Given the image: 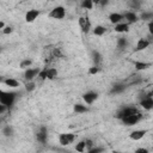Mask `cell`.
<instances>
[{"label": "cell", "instance_id": "obj_1", "mask_svg": "<svg viewBox=\"0 0 153 153\" xmlns=\"http://www.w3.org/2000/svg\"><path fill=\"white\" fill-rule=\"evenodd\" d=\"M17 93L12 91H5L0 90V104L4 105L6 109H11L16 102Z\"/></svg>", "mask_w": 153, "mask_h": 153}, {"label": "cell", "instance_id": "obj_2", "mask_svg": "<svg viewBox=\"0 0 153 153\" xmlns=\"http://www.w3.org/2000/svg\"><path fill=\"white\" fill-rule=\"evenodd\" d=\"M56 75H57V71L54 67H45L44 69L39 71V73H38V76L41 80H44V79L53 80Z\"/></svg>", "mask_w": 153, "mask_h": 153}, {"label": "cell", "instance_id": "obj_3", "mask_svg": "<svg viewBox=\"0 0 153 153\" xmlns=\"http://www.w3.org/2000/svg\"><path fill=\"white\" fill-rule=\"evenodd\" d=\"M141 118H142V115H141L140 112H137V114H134V115L127 116V117L122 118L121 121H122V123H123L124 126L130 127V126H135L136 123H139V122L141 121Z\"/></svg>", "mask_w": 153, "mask_h": 153}, {"label": "cell", "instance_id": "obj_4", "mask_svg": "<svg viewBox=\"0 0 153 153\" xmlns=\"http://www.w3.org/2000/svg\"><path fill=\"white\" fill-rule=\"evenodd\" d=\"M75 140V134L73 133H61L59 135V142L61 146H68Z\"/></svg>", "mask_w": 153, "mask_h": 153}, {"label": "cell", "instance_id": "obj_5", "mask_svg": "<svg viewBox=\"0 0 153 153\" xmlns=\"http://www.w3.org/2000/svg\"><path fill=\"white\" fill-rule=\"evenodd\" d=\"M137 112H140V111L135 106H124L117 112V117L120 120H122L127 116H130V115H134V114H137Z\"/></svg>", "mask_w": 153, "mask_h": 153}, {"label": "cell", "instance_id": "obj_6", "mask_svg": "<svg viewBox=\"0 0 153 153\" xmlns=\"http://www.w3.org/2000/svg\"><path fill=\"white\" fill-rule=\"evenodd\" d=\"M66 16V10L63 6H56L49 12V17L54 19H63Z\"/></svg>", "mask_w": 153, "mask_h": 153}, {"label": "cell", "instance_id": "obj_7", "mask_svg": "<svg viewBox=\"0 0 153 153\" xmlns=\"http://www.w3.org/2000/svg\"><path fill=\"white\" fill-rule=\"evenodd\" d=\"M78 24L84 33H88L91 31V22L88 19V17H80L78 19Z\"/></svg>", "mask_w": 153, "mask_h": 153}, {"label": "cell", "instance_id": "obj_8", "mask_svg": "<svg viewBox=\"0 0 153 153\" xmlns=\"http://www.w3.org/2000/svg\"><path fill=\"white\" fill-rule=\"evenodd\" d=\"M122 14H123V19H126V23L129 24V25L134 24V23H136L139 20V17L134 11H127V12H124Z\"/></svg>", "mask_w": 153, "mask_h": 153}, {"label": "cell", "instance_id": "obj_9", "mask_svg": "<svg viewBox=\"0 0 153 153\" xmlns=\"http://www.w3.org/2000/svg\"><path fill=\"white\" fill-rule=\"evenodd\" d=\"M39 71L41 69H38V68H27V69H25V72H24V78H25V80L26 81H33V79L38 75V73H39Z\"/></svg>", "mask_w": 153, "mask_h": 153}, {"label": "cell", "instance_id": "obj_10", "mask_svg": "<svg viewBox=\"0 0 153 153\" xmlns=\"http://www.w3.org/2000/svg\"><path fill=\"white\" fill-rule=\"evenodd\" d=\"M97 98H98V93L94 92V91H88V92H86V93L82 94L84 102H85L86 104H88V105H91L93 102H96Z\"/></svg>", "mask_w": 153, "mask_h": 153}, {"label": "cell", "instance_id": "obj_11", "mask_svg": "<svg viewBox=\"0 0 153 153\" xmlns=\"http://www.w3.org/2000/svg\"><path fill=\"white\" fill-rule=\"evenodd\" d=\"M39 14H41V12H39L38 10H35V8L29 10V11L25 13V22H26V23H32V22H35V20L38 18Z\"/></svg>", "mask_w": 153, "mask_h": 153}, {"label": "cell", "instance_id": "obj_12", "mask_svg": "<svg viewBox=\"0 0 153 153\" xmlns=\"http://www.w3.org/2000/svg\"><path fill=\"white\" fill-rule=\"evenodd\" d=\"M140 105H141L145 110H151V109L153 108V98H152L151 93L147 94V96H145V97L140 100Z\"/></svg>", "mask_w": 153, "mask_h": 153}, {"label": "cell", "instance_id": "obj_13", "mask_svg": "<svg viewBox=\"0 0 153 153\" xmlns=\"http://www.w3.org/2000/svg\"><path fill=\"white\" fill-rule=\"evenodd\" d=\"M146 133H147V130H145V129L133 130V131L129 134V137H130L133 141H139V140H141V139L146 135Z\"/></svg>", "mask_w": 153, "mask_h": 153}, {"label": "cell", "instance_id": "obj_14", "mask_svg": "<svg viewBox=\"0 0 153 153\" xmlns=\"http://www.w3.org/2000/svg\"><path fill=\"white\" fill-rule=\"evenodd\" d=\"M151 45V42L146 38H140L136 43V47H135V51H142L145 49H147L148 47Z\"/></svg>", "mask_w": 153, "mask_h": 153}, {"label": "cell", "instance_id": "obj_15", "mask_svg": "<svg viewBox=\"0 0 153 153\" xmlns=\"http://www.w3.org/2000/svg\"><path fill=\"white\" fill-rule=\"evenodd\" d=\"M109 20H110L111 24H115V25L116 24H120L123 20V14L122 13H118V12H112L109 16Z\"/></svg>", "mask_w": 153, "mask_h": 153}, {"label": "cell", "instance_id": "obj_16", "mask_svg": "<svg viewBox=\"0 0 153 153\" xmlns=\"http://www.w3.org/2000/svg\"><path fill=\"white\" fill-rule=\"evenodd\" d=\"M36 137H37L38 142H41V143H45L47 137H48V134H47V129H45V127H42V128L38 130V133L36 134Z\"/></svg>", "mask_w": 153, "mask_h": 153}, {"label": "cell", "instance_id": "obj_17", "mask_svg": "<svg viewBox=\"0 0 153 153\" xmlns=\"http://www.w3.org/2000/svg\"><path fill=\"white\" fill-rule=\"evenodd\" d=\"M114 30H115V32H117V33H124V32H128V31H129V24L122 22V23H120V24H116Z\"/></svg>", "mask_w": 153, "mask_h": 153}, {"label": "cell", "instance_id": "obj_18", "mask_svg": "<svg viewBox=\"0 0 153 153\" xmlns=\"http://www.w3.org/2000/svg\"><path fill=\"white\" fill-rule=\"evenodd\" d=\"M152 66L151 62H145V61H135L134 62V67L136 71H146Z\"/></svg>", "mask_w": 153, "mask_h": 153}, {"label": "cell", "instance_id": "obj_19", "mask_svg": "<svg viewBox=\"0 0 153 153\" xmlns=\"http://www.w3.org/2000/svg\"><path fill=\"white\" fill-rule=\"evenodd\" d=\"M7 87H10V88H17L18 86H19V82H18V80H16V79H13V78H7V79H4V81H2Z\"/></svg>", "mask_w": 153, "mask_h": 153}, {"label": "cell", "instance_id": "obj_20", "mask_svg": "<svg viewBox=\"0 0 153 153\" xmlns=\"http://www.w3.org/2000/svg\"><path fill=\"white\" fill-rule=\"evenodd\" d=\"M126 90V85L124 84H116L112 86L111 88V93H121Z\"/></svg>", "mask_w": 153, "mask_h": 153}, {"label": "cell", "instance_id": "obj_21", "mask_svg": "<svg viewBox=\"0 0 153 153\" xmlns=\"http://www.w3.org/2000/svg\"><path fill=\"white\" fill-rule=\"evenodd\" d=\"M73 109H74V111L76 114H84V112H87L88 111V108L86 105H82V104H75Z\"/></svg>", "mask_w": 153, "mask_h": 153}, {"label": "cell", "instance_id": "obj_22", "mask_svg": "<svg viewBox=\"0 0 153 153\" xmlns=\"http://www.w3.org/2000/svg\"><path fill=\"white\" fill-rule=\"evenodd\" d=\"M105 32H106V29H105V26H103V25H97V26L93 29V33H94L96 36H103Z\"/></svg>", "mask_w": 153, "mask_h": 153}, {"label": "cell", "instance_id": "obj_23", "mask_svg": "<svg viewBox=\"0 0 153 153\" xmlns=\"http://www.w3.org/2000/svg\"><path fill=\"white\" fill-rule=\"evenodd\" d=\"M80 5L85 10H92L93 8V1H91V0H82Z\"/></svg>", "mask_w": 153, "mask_h": 153}, {"label": "cell", "instance_id": "obj_24", "mask_svg": "<svg viewBox=\"0 0 153 153\" xmlns=\"http://www.w3.org/2000/svg\"><path fill=\"white\" fill-rule=\"evenodd\" d=\"M127 45H128V41H127V38H124V37H120V38L117 39V47H118L120 49H124Z\"/></svg>", "mask_w": 153, "mask_h": 153}, {"label": "cell", "instance_id": "obj_25", "mask_svg": "<svg viewBox=\"0 0 153 153\" xmlns=\"http://www.w3.org/2000/svg\"><path fill=\"white\" fill-rule=\"evenodd\" d=\"M75 149H76V152H79V153H84V152L86 151V143H85V140L78 142L76 146H75Z\"/></svg>", "mask_w": 153, "mask_h": 153}, {"label": "cell", "instance_id": "obj_26", "mask_svg": "<svg viewBox=\"0 0 153 153\" xmlns=\"http://www.w3.org/2000/svg\"><path fill=\"white\" fill-rule=\"evenodd\" d=\"M31 65H32V60H30V59H25V60H23V61L20 62L19 67L23 68V69H27V68H30Z\"/></svg>", "mask_w": 153, "mask_h": 153}, {"label": "cell", "instance_id": "obj_27", "mask_svg": "<svg viewBox=\"0 0 153 153\" xmlns=\"http://www.w3.org/2000/svg\"><path fill=\"white\" fill-rule=\"evenodd\" d=\"M92 57H93V62L96 63V66H98L99 62L102 61V56H100V54H99L98 51H93V53H92Z\"/></svg>", "mask_w": 153, "mask_h": 153}, {"label": "cell", "instance_id": "obj_28", "mask_svg": "<svg viewBox=\"0 0 153 153\" xmlns=\"http://www.w3.org/2000/svg\"><path fill=\"white\" fill-rule=\"evenodd\" d=\"M35 87H36V85H35V82H33V81H26V84H25V90H26L27 92L33 91V90H35Z\"/></svg>", "mask_w": 153, "mask_h": 153}, {"label": "cell", "instance_id": "obj_29", "mask_svg": "<svg viewBox=\"0 0 153 153\" xmlns=\"http://www.w3.org/2000/svg\"><path fill=\"white\" fill-rule=\"evenodd\" d=\"M141 18L143 19V20H152V18H153V13L152 12H143L142 14H141Z\"/></svg>", "mask_w": 153, "mask_h": 153}, {"label": "cell", "instance_id": "obj_30", "mask_svg": "<svg viewBox=\"0 0 153 153\" xmlns=\"http://www.w3.org/2000/svg\"><path fill=\"white\" fill-rule=\"evenodd\" d=\"M99 71H100V68H99L98 66H92V67L88 68V74H91V75H96L97 73H99Z\"/></svg>", "mask_w": 153, "mask_h": 153}, {"label": "cell", "instance_id": "obj_31", "mask_svg": "<svg viewBox=\"0 0 153 153\" xmlns=\"http://www.w3.org/2000/svg\"><path fill=\"white\" fill-rule=\"evenodd\" d=\"M2 134H4L5 136H11V135L13 134V129H12V127H10V126L5 127L4 130H2Z\"/></svg>", "mask_w": 153, "mask_h": 153}, {"label": "cell", "instance_id": "obj_32", "mask_svg": "<svg viewBox=\"0 0 153 153\" xmlns=\"http://www.w3.org/2000/svg\"><path fill=\"white\" fill-rule=\"evenodd\" d=\"M103 152H104V148H102V147H94V146L87 151V153H103Z\"/></svg>", "mask_w": 153, "mask_h": 153}, {"label": "cell", "instance_id": "obj_33", "mask_svg": "<svg viewBox=\"0 0 153 153\" xmlns=\"http://www.w3.org/2000/svg\"><path fill=\"white\" fill-rule=\"evenodd\" d=\"M13 31V27L12 26H5L4 29H2V33L4 35H8V33H11Z\"/></svg>", "mask_w": 153, "mask_h": 153}, {"label": "cell", "instance_id": "obj_34", "mask_svg": "<svg viewBox=\"0 0 153 153\" xmlns=\"http://www.w3.org/2000/svg\"><path fill=\"white\" fill-rule=\"evenodd\" d=\"M134 153H149V151H148L147 148H145V147H140V148L135 149Z\"/></svg>", "mask_w": 153, "mask_h": 153}, {"label": "cell", "instance_id": "obj_35", "mask_svg": "<svg viewBox=\"0 0 153 153\" xmlns=\"http://www.w3.org/2000/svg\"><path fill=\"white\" fill-rule=\"evenodd\" d=\"M5 110H7V109H6V108H5L4 105H1V104H0V114H2V112H4Z\"/></svg>", "mask_w": 153, "mask_h": 153}, {"label": "cell", "instance_id": "obj_36", "mask_svg": "<svg viewBox=\"0 0 153 153\" xmlns=\"http://www.w3.org/2000/svg\"><path fill=\"white\" fill-rule=\"evenodd\" d=\"M5 27V23L4 22H0V29H4Z\"/></svg>", "mask_w": 153, "mask_h": 153}, {"label": "cell", "instance_id": "obj_37", "mask_svg": "<svg viewBox=\"0 0 153 153\" xmlns=\"http://www.w3.org/2000/svg\"><path fill=\"white\" fill-rule=\"evenodd\" d=\"M2 81H4V78H2V76L0 75V82H2Z\"/></svg>", "mask_w": 153, "mask_h": 153}, {"label": "cell", "instance_id": "obj_38", "mask_svg": "<svg viewBox=\"0 0 153 153\" xmlns=\"http://www.w3.org/2000/svg\"><path fill=\"white\" fill-rule=\"evenodd\" d=\"M112 153H124V152H112Z\"/></svg>", "mask_w": 153, "mask_h": 153}]
</instances>
